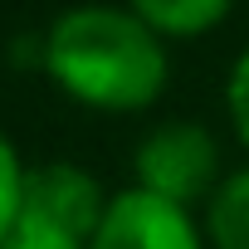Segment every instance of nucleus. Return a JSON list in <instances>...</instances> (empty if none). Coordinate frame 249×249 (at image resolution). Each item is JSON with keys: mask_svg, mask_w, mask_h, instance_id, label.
<instances>
[{"mask_svg": "<svg viewBox=\"0 0 249 249\" xmlns=\"http://www.w3.org/2000/svg\"><path fill=\"white\" fill-rule=\"evenodd\" d=\"M103 210H107V196H103V186L83 166H73V161H44V166L25 171V205H20V215L59 225V230L78 234V239H93Z\"/></svg>", "mask_w": 249, "mask_h": 249, "instance_id": "4", "label": "nucleus"}, {"mask_svg": "<svg viewBox=\"0 0 249 249\" xmlns=\"http://www.w3.org/2000/svg\"><path fill=\"white\" fill-rule=\"evenodd\" d=\"M225 107H230V122H234V137H239L244 152H249V49H244V54L234 59V69H230Z\"/></svg>", "mask_w": 249, "mask_h": 249, "instance_id": "9", "label": "nucleus"}, {"mask_svg": "<svg viewBox=\"0 0 249 249\" xmlns=\"http://www.w3.org/2000/svg\"><path fill=\"white\" fill-rule=\"evenodd\" d=\"M132 171H137V186L176 205H200L220 186V142L200 122H161L137 142Z\"/></svg>", "mask_w": 249, "mask_h": 249, "instance_id": "2", "label": "nucleus"}, {"mask_svg": "<svg viewBox=\"0 0 249 249\" xmlns=\"http://www.w3.org/2000/svg\"><path fill=\"white\" fill-rule=\"evenodd\" d=\"M25 161L15 152V142L0 132V244H5V234L15 230L20 220V205H25Z\"/></svg>", "mask_w": 249, "mask_h": 249, "instance_id": "7", "label": "nucleus"}, {"mask_svg": "<svg viewBox=\"0 0 249 249\" xmlns=\"http://www.w3.org/2000/svg\"><path fill=\"white\" fill-rule=\"evenodd\" d=\"M88 249H205V230L196 225L191 205H176L147 186H127L107 196Z\"/></svg>", "mask_w": 249, "mask_h": 249, "instance_id": "3", "label": "nucleus"}, {"mask_svg": "<svg viewBox=\"0 0 249 249\" xmlns=\"http://www.w3.org/2000/svg\"><path fill=\"white\" fill-rule=\"evenodd\" d=\"M205 244L210 249H249V166L225 176L205 200Z\"/></svg>", "mask_w": 249, "mask_h": 249, "instance_id": "5", "label": "nucleus"}, {"mask_svg": "<svg viewBox=\"0 0 249 249\" xmlns=\"http://www.w3.org/2000/svg\"><path fill=\"white\" fill-rule=\"evenodd\" d=\"M59 93L98 112H142L166 93V44L132 5H73L44 35Z\"/></svg>", "mask_w": 249, "mask_h": 249, "instance_id": "1", "label": "nucleus"}, {"mask_svg": "<svg viewBox=\"0 0 249 249\" xmlns=\"http://www.w3.org/2000/svg\"><path fill=\"white\" fill-rule=\"evenodd\" d=\"M127 5L161 35V39H196L215 30L234 0H127Z\"/></svg>", "mask_w": 249, "mask_h": 249, "instance_id": "6", "label": "nucleus"}, {"mask_svg": "<svg viewBox=\"0 0 249 249\" xmlns=\"http://www.w3.org/2000/svg\"><path fill=\"white\" fill-rule=\"evenodd\" d=\"M0 249H88V239H78V234H69V230H59V225H44V220L20 215Z\"/></svg>", "mask_w": 249, "mask_h": 249, "instance_id": "8", "label": "nucleus"}]
</instances>
